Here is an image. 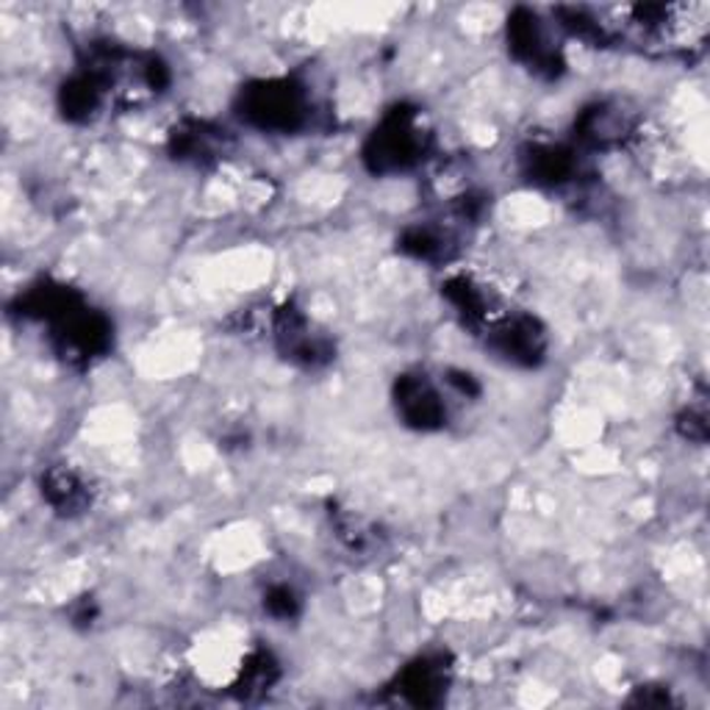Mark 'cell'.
Listing matches in <instances>:
<instances>
[{
    "instance_id": "obj_1",
    "label": "cell",
    "mask_w": 710,
    "mask_h": 710,
    "mask_svg": "<svg viewBox=\"0 0 710 710\" xmlns=\"http://www.w3.org/2000/svg\"><path fill=\"white\" fill-rule=\"evenodd\" d=\"M306 92L292 81H264L241 92V114L256 128L294 131L306 123Z\"/></svg>"
},
{
    "instance_id": "obj_2",
    "label": "cell",
    "mask_w": 710,
    "mask_h": 710,
    "mask_svg": "<svg viewBox=\"0 0 710 710\" xmlns=\"http://www.w3.org/2000/svg\"><path fill=\"white\" fill-rule=\"evenodd\" d=\"M422 154V136H419L414 112L394 109L381 128L367 142V165L375 172H397L412 167Z\"/></svg>"
},
{
    "instance_id": "obj_3",
    "label": "cell",
    "mask_w": 710,
    "mask_h": 710,
    "mask_svg": "<svg viewBox=\"0 0 710 710\" xmlns=\"http://www.w3.org/2000/svg\"><path fill=\"white\" fill-rule=\"evenodd\" d=\"M397 405L403 419L412 425V428L430 430V428H439V425L444 422V403H441L436 388L430 386L425 377H414V375L399 377Z\"/></svg>"
},
{
    "instance_id": "obj_4",
    "label": "cell",
    "mask_w": 710,
    "mask_h": 710,
    "mask_svg": "<svg viewBox=\"0 0 710 710\" xmlns=\"http://www.w3.org/2000/svg\"><path fill=\"white\" fill-rule=\"evenodd\" d=\"M492 345L499 356L525 367L536 364L544 356V334L530 317H517L499 325L492 334Z\"/></svg>"
},
{
    "instance_id": "obj_5",
    "label": "cell",
    "mask_w": 710,
    "mask_h": 710,
    "mask_svg": "<svg viewBox=\"0 0 710 710\" xmlns=\"http://www.w3.org/2000/svg\"><path fill=\"white\" fill-rule=\"evenodd\" d=\"M508 42H511L514 56L533 65L536 70H552L557 65L555 50L544 45L539 20H536V14L525 12V9H519L511 18V23H508Z\"/></svg>"
},
{
    "instance_id": "obj_6",
    "label": "cell",
    "mask_w": 710,
    "mask_h": 710,
    "mask_svg": "<svg viewBox=\"0 0 710 710\" xmlns=\"http://www.w3.org/2000/svg\"><path fill=\"white\" fill-rule=\"evenodd\" d=\"M444 683H447L444 666L425 657V661H417V664L405 669L403 694L417 705H433L436 699L441 697Z\"/></svg>"
},
{
    "instance_id": "obj_7",
    "label": "cell",
    "mask_w": 710,
    "mask_h": 710,
    "mask_svg": "<svg viewBox=\"0 0 710 710\" xmlns=\"http://www.w3.org/2000/svg\"><path fill=\"white\" fill-rule=\"evenodd\" d=\"M106 83L100 81L94 72H83L76 76L70 83L61 89V109L70 120H87L94 109L100 106V94H103Z\"/></svg>"
},
{
    "instance_id": "obj_8",
    "label": "cell",
    "mask_w": 710,
    "mask_h": 710,
    "mask_svg": "<svg viewBox=\"0 0 710 710\" xmlns=\"http://www.w3.org/2000/svg\"><path fill=\"white\" fill-rule=\"evenodd\" d=\"M624 131V117L619 109L611 106H594L583 114L581 120V136L588 142H597V145H605V142L622 139Z\"/></svg>"
},
{
    "instance_id": "obj_9",
    "label": "cell",
    "mask_w": 710,
    "mask_h": 710,
    "mask_svg": "<svg viewBox=\"0 0 710 710\" xmlns=\"http://www.w3.org/2000/svg\"><path fill=\"white\" fill-rule=\"evenodd\" d=\"M575 172V159L564 147H541L530 156V176L544 183H561Z\"/></svg>"
},
{
    "instance_id": "obj_10",
    "label": "cell",
    "mask_w": 710,
    "mask_h": 710,
    "mask_svg": "<svg viewBox=\"0 0 710 710\" xmlns=\"http://www.w3.org/2000/svg\"><path fill=\"white\" fill-rule=\"evenodd\" d=\"M45 497L56 505V508H78L83 503V488L70 472L54 470L45 477Z\"/></svg>"
},
{
    "instance_id": "obj_11",
    "label": "cell",
    "mask_w": 710,
    "mask_h": 710,
    "mask_svg": "<svg viewBox=\"0 0 710 710\" xmlns=\"http://www.w3.org/2000/svg\"><path fill=\"white\" fill-rule=\"evenodd\" d=\"M444 241H441L439 234H433L430 228H414L408 230V234L403 236V250L412 252V256H417V259H436V256H441L444 252Z\"/></svg>"
},
{
    "instance_id": "obj_12",
    "label": "cell",
    "mask_w": 710,
    "mask_h": 710,
    "mask_svg": "<svg viewBox=\"0 0 710 710\" xmlns=\"http://www.w3.org/2000/svg\"><path fill=\"white\" fill-rule=\"evenodd\" d=\"M275 677V664H272V657L259 652L256 661L250 666H245V686L247 688H267Z\"/></svg>"
},
{
    "instance_id": "obj_13",
    "label": "cell",
    "mask_w": 710,
    "mask_h": 710,
    "mask_svg": "<svg viewBox=\"0 0 710 710\" xmlns=\"http://www.w3.org/2000/svg\"><path fill=\"white\" fill-rule=\"evenodd\" d=\"M267 611L278 619H289L297 613V597H294L292 588L278 586L267 594Z\"/></svg>"
}]
</instances>
